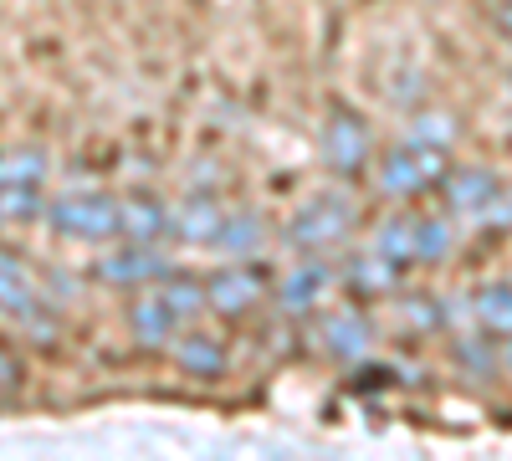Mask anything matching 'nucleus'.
<instances>
[{
    "instance_id": "1",
    "label": "nucleus",
    "mask_w": 512,
    "mask_h": 461,
    "mask_svg": "<svg viewBox=\"0 0 512 461\" xmlns=\"http://www.w3.org/2000/svg\"><path fill=\"white\" fill-rule=\"evenodd\" d=\"M354 236V200L349 195H318L287 221V241L297 251H333Z\"/></svg>"
},
{
    "instance_id": "2",
    "label": "nucleus",
    "mask_w": 512,
    "mask_h": 461,
    "mask_svg": "<svg viewBox=\"0 0 512 461\" xmlns=\"http://www.w3.org/2000/svg\"><path fill=\"white\" fill-rule=\"evenodd\" d=\"M47 216L62 236L72 241H108L118 236V200L103 195V190H88V195H62L47 205Z\"/></svg>"
},
{
    "instance_id": "3",
    "label": "nucleus",
    "mask_w": 512,
    "mask_h": 461,
    "mask_svg": "<svg viewBox=\"0 0 512 461\" xmlns=\"http://www.w3.org/2000/svg\"><path fill=\"white\" fill-rule=\"evenodd\" d=\"M441 180H446V149L400 144V149L384 154V164H379V185L390 190V195H400V200L431 190V185H441Z\"/></svg>"
},
{
    "instance_id": "4",
    "label": "nucleus",
    "mask_w": 512,
    "mask_h": 461,
    "mask_svg": "<svg viewBox=\"0 0 512 461\" xmlns=\"http://www.w3.org/2000/svg\"><path fill=\"white\" fill-rule=\"evenodd\" d=\"M323 159L333 175L354 180L364 164H369V123L354 113V108H328V123H323Z\"/></svg>"
},
{
    "instance_id": "5",
    "label": "nucleus",
    "mask_w": 512,
    "mask_h": 461,
    "mask_svg": "<svg viewBox=\"0 0 512 461\" xmlns=\"http://www.w3.org/2000/svg\"><path fill=\"white\" fill-rule=\"evenodd\" d=\"M446 185V200L456 216H477V221H507V195H502V180L492 170H482V164H472V170H456L441 180Z\"/></svg>"
},
{
    "instance_id": "6",
    "label": "nucleus",
    "mask_w": 512,
    "mask_h": 461,
    "mask_svg": "<svg viewBox=\"0 0 512 461\" xmlns=\"http://www.w3.org/2000/svg\"><path fill=\"white\" fill-rule=\"evenodd\" d=\"M169 267L154 246H139V241H128L118 251H103V262H98V277L113 282V287H144V282H159Z\"/></svg>"
},
{
    "instance_id": "7",
    "label": "nucleus",
    "mask_w": 512,
    "mask_h": 461,
    "mask_svg": "<svg viewBox=\"0 0 512 461\" xmlns=\"http://www.w3.org/2000/svg\"><path fill=\"white\" fill-rule=\"evenodd\" d=\"M256 298H262V272H251V267H221L216 277L205 282V308H216L226 318L251 313Z\"/></svg>"
},
{
    "instance_id": "8",
    "label": "nucleus",
    "mask_w": 512,
    "mask_h": 461,
    "mask_svg": "<svg viewBox=\"0 0 512 461\" xmlns=\"http://www.w3.org/2000/svg\"><path fill=\"white\" fill-rule=\"evenodd\" d=\"M221 221H226V211L216 200H210V195H190L180 211H169V236H180L190 246H210L216 231H221Z\"/></svg>"
},
{
    "instance_id": "9",
    "label": "nucleus",
    "mask_w": 512,
    "mask_h": 461,
    "mask_svg": "<svg viewBox=\"0 0 512 461\" xmlns=\"http://www.w3.org/2000/svg\"><path fill=\"white\" fill-rule=\"evenodd\" d=\"M118 236L123 241H139V246H154L169 236V211L159 200L139 195V200H118Z\"/></svg>"
},
{
    "instance_id": "10",
    "label": "nucleus",
    "mask_w": 512,
    "mask_h": 461,
    "mask_svg": "<svg viewBox=\"0 0 512 461\" xmlns=\"http://www.w3.org/2000/svg\"><path fill=\"white\" fill-rule=\"evenodd\" d=\"M369 344H374V328H369L364 313H354V308L328 313V323H323V349H328L333 359H359V354H369Z\"/></svg>"
},
{
    "instance_id": "11",
    "label": "nucleus",
    "mask_w": 512,
    "mask_h": 461,
    "mask_svg": "<svg viewBox=\"0 0 512 461\" xmlns=\"http://www.w3.org/2000/svg\"><path fill=\"white\" fill-rule=\"evenodd\" d=\"M333 287V272L323 267V262H303L287 282H282V292H277V303H282V313H308V308H318V298Z\"/></svg>"
},
{
    "instance_id": "12",
    "label": "nucleus",
    "mask_w": 512,
    "mask_h": 461,
    "mask_svg": "<svg viewBox=\"0 0 512 461\" xmlns=\"http://www.w3.org/2000/svg\"><path fill=\"white\" fill-rule=\"evenodd\" d=\"M400 272L384 251H359V257L349 262V287L364 292V298H384V292H395L400 287Z\"/></svg>"
},
{
    "instance_id": "13",
    "label": "nucleus",
    "mask_w": 512,
    "mask_h": 461,
    "mask_svg": "<svg viewBox=\"0 0 512 461\" xmlns=\"http://www.w3.org/2000/svg\"><path fill=\"white\" fill-rule=\"evenodd\" d=\"M262 241H267V221L256 216V211H236V216L221 221V231H216V241H210V246H221L226 257L241 262V257H256Z\"/></svg>"
},
{
    "instance_id": "14",
    "label": "nucleus",
    "mask_w": 512,
    "mask_h": 461,
    "mask_svg": "<svg viewBox=\"0 0 512 461\" xmlns=\"http://www.w3.org/2000/svg\"><path fill=\"white\" fill-rule=\"evenodd\" d=\"M128 323H134L139 344H149V349H164L169 339H175V328H180V318L164 308L159 292H149V298H139L134 308H128Z\"/></svg>"
},
{
    "instance_id": "15",
    "label": "nucleus",
    "mask_w": 512,
    "mask_h": 461,
    "mask_svg": "<svg viewBox=\"0 0 512 461\" xmlns=\"http://www.w3.org/2000/svg\"><path fill=\"white\" fill-rule=\"evenodd\" d=\"M36 308V287H31V272L11 257V251H0V313L11 318H26Z\"/></svg>"
},
{
    "instance_id": "16",
    "label": "nucleus",
    "mask_w": 512,
    "mask_h": 461,
    "mask_svg": "<svg viewBox=\"0 0 512 461\" xmlns=\"http://www.w3.org/2000/svg\"><path fill=\"white\" fill-rule=\"evenodd\" d=\"M175 359L185 374H195V380H216V374H226V349L216 339H205V333H185V339L175 344Z\"/></svg>"
},
{
    "instance_id": "17",
    "label": "nucleus",
    "mask_w": 512,
    "mask_h": 461,
    "mask_svg": "<svg viewBox=\"0 0 512 461\" xmlns=\"http://www.w3.org/2000/svg\"><path fill=\"white\" fill-rule=\"evenodd\" d=\"M41 180H47V149L21 144L0 154V185H41Z\"/></svg>"
},
{
    "instance_id": "18",
    "label": "nucleus",
    "mask_w": 512,
    "mask_h": 461,
    "mask_svg": "<svg viewBox=\"0 0 512 461\" xmlns=\"http://www.w3.org/2000/svg\"><path fill=\"white\" fill-rule=\"evenodd\" d=\"M472 318L492 333V339H502V333L512 328V298H507V282H492L482 287L477 298H472Z\"/></svg>"
},
{
    "instance_id": "19",
    "label": "nucleus",
    "mask_w": 512,
    "mask_h": 461,
    "mask_svg": "<svg viewBox=\"0 0 512 461\" xmlns=\"http://www.w3.org/2000/svg\"><path fill=\"white\" fill-rule=\"evenodd\" d=\"M451 251H456V226H451V216L415 221V262H446Z\"/></svg>"
},
{
    "instance_id": "20",
    "label": "nucleus",
    "mask_w": 512,
    "mask_h": 461,
    "mask_svg": "<svg viewBox=\"0 0 512 461\" xmlns=\"http://www.w3.org/2000/svg\"><path fill=\"white\" fill-rule=\"evenodd\" d=\"M461 134L456 113H415L410 118V139L405 144H420V149H451Z\"/></svg>"
},
{
    "instance_id": "21",
    "label": "nucleus",
    "mask_w": 512,
    "mask_h": 461,
    "mask_svg": "<svg viewBox=\"0 0 512 461\" xmlns=\"http://www.w3.org/2000/svg\"><path fill=\"white\" fill-rule=\"evenodd\" d=\"M164 287H159V298H164V308L175 313L180 323L185 318H195V313H205V282H195V277H159Z\"/></svg>"
},
{
    "instance_id": "22",
    "label": "nucleus",
    "mask_w": 512,
    "mask_h": 461,
    "mask_svg": "<svg viewBox=\"0 0 512 461\" xmlns=\"http://www.w3.org/2000/svg\"><path fill=\"white\" fill-rule=\"evenodd\" d=\"M374 251H384L395 267H410L415 262V221L410 216H390L374 236Z\"/></svg>"
},
{
    "instance_id": "23",
    "label": "nucleus",
    "mask_w": 512,
    "mask_h": 461,
    "mask_svg": "<svg viewBox=\"0 0 512 461\" xmlns=\"http://www.w3.org/2000/svg\"><path fill=\"white\" fill-rule=\"evenodd\" d=\"M41 205V185H0V221H31Z\"/></svg>"
},
{
    "instance_id": "24",
    "label": "nucleus",
    "mask_w": 512,
    "mask_h": 461,
    "mask_svg": "<svg viewBox=\"0 0 512 461\" xmlns=\"http://www.w3.org/2000/svg\"><path fill=\"white\" fill-rule=\"evenodd\" d=\"M400 318L415 328V333H436L441 328V303H431V298H400Z\"/></svg>"
},
{
    "instance_id": "25",
    "label": "nucleus",
    "mask_w": 512,
    "mask_h": 461,
    "mask_svg": "<svg viewBox=\"0 0 512 461\" xmlns=\"http://www.w3.org/2000/svg\"><path fill=\"white\" fill-rule=\"evenodd\" d=\"M456 354H461L466 364H472L477 374H492V333H487V344H477V339H461V344H456Z\"/></svg>"
},
{
    "instance_id": "26",
    "label": "nucleus",
    "mask_w": 512,
    "mask_h": 461,
    "mask_svg": "<svg viewBox=\"0 0 512 461\" xmlns=\"http://www.w3.org/2000/svg\"><path fill=\"white\" fill-rule=\"evenodd\" d=\"M16 374H21V369H16V359H11L6 349H0V385H16Z\"/></svg>"
}]
</instances>
